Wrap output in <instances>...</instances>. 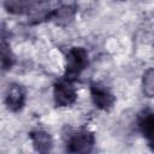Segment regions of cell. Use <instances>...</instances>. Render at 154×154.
<instances>
[{
    "label": "cell",
    "mask_w": 154,
    "mask_h": 154,
    "mask_svg": "<svg viewBox=\"0 0 154 154\" xmlns=\"http://www.w3.org/2000/svg\"><path fill=\"white\" fill-rule=\"evenodd\" d=\"M88 64V54L82 47H73L66 57V76L69 79L77 77Z\"/></svg>",
    "instance_id": "obj_1"
},
{
    "label": "cell",
    "mask_w": 154,
    "mask_h": 154,
    "mask_svg": "<svg viewBox=\"0 0 154 154\" xmlns=\"http://www.w3.org/2000/svg\"><path fill=\"white\" fill-rule=\"evenodd\" d=\"M54 100H55V103L60 107H66V106H70L75 102L76 90L69 79L67 81H60L55 84Z\"/></svg>",
    "instance_id": "obj_2"
},
{
    "label": "cell",
    "mask_w": 154,
    "mask_h": 154,
    "mask_svg": "<svg viewBox=\"0 0 154 154\" xmlns=\"http://www.w3.org/2000/svg\"><path fill=\"white\" fill-rule=\"evenodd\" d=\"M67 144L71 153H88L94 146V136L88 131H78L70 137Z\"/></svg>",
    "instance_id": "obj_3"
},
{
    "label": "cell",
    "mask_w": 154,
    "mask_h": 154,
    "mask_svg": "<svg viewBox=\"0 0 154 154\" xmlns=\"http://www.w3.org/2000/svg\"><path fill=\"white\" fill-rule=\"evenodd\" d=\"M90 91H91L93 101L96 105V107H99L101 109H108L112 107V105L114 102V97L103 85L93 84Z\"/></svg>",
    "instance_id": "obj_4"
},
{
    "label": "cell",
    "mask_w": 154,
    "mask_h": 154,
    "mask_svg": "<svg viewBox=\"0 0 154 154\" xmlns=\"http://www.w3.org/2000/svg\"><path fill=\"white\" fill-rule=\"evenodd\" d=\"M25 99L24 89L19 84H11L7 89L5 102L11 111H18L22 108Z\"/></svg>",
    "instance_id": "obj_5"
},
{
    "label": "cell",
    "mask_w": 154,
    "mask_h": 154,
    "mask_svg": "<svg viewBox=\"0 0 154 154\" xmlns=\"http://www.w3.org/2000/svg\"><path fill=\"white\" fill-rule=\"evenodd\" d=\"M52 5L48 1H41V2H36L35 5H32L29 11H28V16H29V22L30 23H40L42 20H45L46 18H48L52 13Z\"/></svg>",
    "instance_id": "obj_6"
},
{
    "label": "cell",
    "mask_w": 154,
    "mask_h": 154,
    "mask_svg": "<svg viewBox=\"0 0 154 154\" xmlns=\"http://www.w3.org/2000/svg\"><path fill=\"white\" fill-rule=\"evenodd\" d=\"M140 129L143 136L148 140L149 144L154 149V113L152 112H143L140 116Z\"/></svg>",
    "instance_id": "obj_7"
},
{
    "label": "cell",
    "mask_w": 154,
    "mask_h": 154,
    "mask_svg": "<svg viewBox=\"0 0 154 154\" xmlns=\"http://www.w3.org/2000/svg\"><path fill=\"white\" fill-rule=\"evenodd\" d=\"M30 137H31L34 147L37 152L47 153L51 150L53 142H52V137L49 136L48 132H46L43 130H36L30 134Z\"/></svg>",
    "instance_id": "obj_8"
},
{
    "label": "cell",
    "mask_w": 154,
    "mask_h": 154,
    "mask_svg": "<svg viewBox=\"0 0 154 154\" xmlns=\"http://www.w3.org/2000/svg\"><path fill=\"white\" fill-rule=\"evenodd\" d=\"M73 14H75V8L65 7V6H60L59 8H55V11H54V18H55L57 23H59V24L70 23L71 19L73 18Z\"/></svg>",
    "instance_id": "obj_9"
},
{
    "label": "cell",
    "mask_w": 154,
    "mask_h": 154,
    "mask_svg": "<svg viewBox=\"0 0 154 154\" xmlns=\"http://www.w3.org/2000/svg\"><path fill=\"white\" fill-rule=\"evenodd\" d=\"M143 93L148 97H154V69H149L143 75L142 79Z\"/></svg>",
    "instance_id": "obj_10"
},
{
    "label": "cell",
    "mask_w": 154,
    "mask_h": 154,
    "mask_svg": "<svg viewBox=\"0 0 154 154\" xmlns=\"http://www.w3.org/2000/svg\"><path fill=\"white\" fill-rule=\"evenodd\" d=\"M4 6L11 13H22L26 7V2L25 0H4Z\"/></svg>",
    "instance_id": "obj_11"
},
{
    "label": "cell",
    "mask_w": 154,
    "mask_h": 154,
    "mask_svg": "<svg viewBox=\"0 0 154 154\" xmlns=\"http://www.w3.org/2000/svg\"><path fill=\"white\" fill-rule=\"evenodd\" d=\"M14 61V58H13V54L12 52L10 51L8 46L6 43H2L1 45V66L4 70H7L12 66Z\"/></svg>",
    "instance_id": "obj_12"
},
{
    "label": "cell",
    "mask_w": 154,
    "mask_h": 154,
    "mask_svg": "<svg viewBox=\"0 0 154 154\" xmlns=\"http://www.w3.org/2000/svg\"><path fill=\"white\" fill-rule=\"evenodd\" d=\"M59 4H60V6L76 8V0H59Z\"/></svg>",
    "instance_id": "obj_13"
}]
</instances>
